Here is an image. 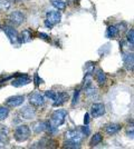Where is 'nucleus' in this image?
Segmentation results:
<instances>
[{"mask_svg": "<svg viewBox=\"0 0 134 149\" xmlns=\"http://www.w3.org/2000/svg\"><path fill=\"white\" fill-rule=\"evenodd\" d=\"M45 96L53 101V106H54V107L62 106L66 100L68 99V93H55V91H53V90L46 91V93H45Z\"/></svg>", "mask_w": 134, "mask_h": 149, "instance_id": "1", "label": "nucleus"}, {"mask_svg": "<svg viewBox=\"0 0 134 149\" xmlns=\"http://www.w3.org/2000/svg\"><path fill=\"white\" fill-rule=\"evenodd\" d=\"M30 137V129L27 125H19L15 129V139L19 143H24Z\"/></svg>", "mask_w": 134, "mask_h": 149, "instance_id": "2", "label": "nucleus"}, {"mask_svg": "<svg viewBox=\"0 0 134 149\" xmlns=\"http://www.w3.org/2000/svg\"><path fill=\"white\" fill-rule=\"evenodd\" d=\"M66 116H67V111L63 110V109H58L56 111H54L51 117V125L55 126V127L62 126L65 123Z\"/></svg>", "mask_w": 134, "mask_h": 149, "instance_id": "3", "label": "nucleus"}, {"mask_svg": "<svg viewBox=\"0 0 134 149\" xmlns=\"http://www.w3.org/2000/svg\"><path fill=\"white\" fill-rule=\"evenodd\" d=\"M60 19H62V15L58 10L55 11H48L46 15V21H45V25L46 27H49L51 28L53 26L57 25L60 22Z\"/></svg>", "mask_w": 134, "mask_h": 149, "instance_id": "4", "label": "nucleus"}, {"mask_svg": "<svg viewBox=\"0 0 134 149\" xmlns=\"http://www.w3.org/2000/svg\"><path fill=\"white\" fill-rule=\"evenodd\" d=\"M84 138L83 132L78 130H68L65 134V140L66 141H72V143H81Z\"/></svg>", "mask_w": 134, "mask_h": 149, "instance_id": "5", "label": "nucleus"}, {"mask_svg": "<svg viewBox=\"0 0 134 149\" xmlns=\"http://www.w3.org/2000/svg\"><path fill=\"white\" fill-rule=\"evenodd\" d=\"M2 30L6 33V36L8 37L9 41L13 45L17 44V42L19 41V35H18L17 30H16L13 27H11V26H5Z\"/></svg>", "mask_w": 134, "mask_h": 149, "instance_id": "6", "label": "nucleus"}, {"mask_svg": "<svg viewBox=\"0 0 134 149\" xmlns=\"http://www.w3.org/2000/svg\"><path fill=\"white\" fill-rule=\"evenodd\" d=\"M18 113H19L20 118L26 119V120H30L36 117V110L32 106H26L24 108H21Z\"/></svg>", "mask_w": 134, "mask_h": 149, "instance_id": "7", "label": "nucleus"}, {"mask_svg": "<svg viewBox=\"0 0 134 149\" xmlns=\"http://www.w3.org/2000/svg\"><path fill=\"white\" fill-rule=\"evenodd\" d=\"M45 96L39 93H34L29 96V102L34 107H41L45 104Z\"/></svg>", "mask_w": 134, "mask_h": 149, "instance_id": "8", "label": "nucleus"}, {"mask_svg": "<svg viewBox=\"0 0 134 149\" xmlns=\"http://www.w3.org/2000/svg\"><path fill=\"white\" fill-rule=\"evenodd\" d=\"M105 113V106L103 104H93L91 107V115L94 117V118H98Z\"/></svg>", "mask_w": 134, "mask_h": 149, "instance_id": "9", "label": "nucleus"}, {"mask_svg": "<svg viewBox=\"0 0 134 149\" xmlns=\"http://www.w3.org/2000/svg\"><path fill=\"white\" fill-rule=\"evenodd\" d=\"M9 20L13 26H20L25 21V16L20 11H13L9 16Z\"/></svg>", "mask_w": 134, "mask_h": 149, "instance_id": "10", "label": "nucleus"}, {"mask_svg": "<svg viewBox=\"0 0 134 149\" xmlns=\"http://www.w3.org/2000/svg\"><path fill=\"white\" fill-rule=\"evenodd\" d=\"M24 101H25L24 96H13L6 100V105L8 107H18V106L22 105Z\"/></svg>", "mask_w": 134, "mask_h": 149, "instance_id": "11", "label": "nucleus"}, {"mask_svg": "<svg viewBox=\"0 0 134 149\" xmlns=\"http://www.w3.org/2000/svg\"><path fill=\"white\" fill-rule=\"evenodd\" d=\"M48 126H49V123H47V121H40L39 120V121H36V123L32 124V130H34L35 134H41V132L47 130Z\"/></svg>", "mask_w": 134, "mask_h": 149, "instance_id": "12", "label": "nucleus"}, {"mask_svg": "<svg viewBox=\"0 0 134 149\" xmlns=\"http://www.w3.org/2000/svg\"><path fill=\"white\" fill-rule=\"evenodd\" d=\"M29 82H32V79L28 77V76H19L18 78H16V79H13V82H11V85H13V87H22V86H26V85H28Z\"/></svg>", "mask_w": 134, "mask_h": 149, "instance_id": "13", "label": "nucleus"}, {"mask_svg": "<svg viewBox=\"0 0 134 149\" xmlns=\"http://www.w3.org/2000/svg\"><path fill=\"white\" fill-rule=\"evenodd\" d=\"M124 63H125V67L128 70H133V65H134V58L133 54H126L124 56Z\"/></svg>", "mask_w": 134, "mask_h": 149, "instance_id": "14", "label": "nucleus"}, {"mask_svg": "<svg viewBox=\"0 0 134 149\" xmlns=\"http://www.w3.org/2000/svg\"><path fill=\"white\" fill-rule=\"evenodd\" d=\"M95 77H96V81H97V84L100 86H103L106 82V74H105V72L103 71L102 69H97Z\"/></svg>", "mask_w": 134, "mask_h": 149, "instance_id": "15", "label": "nucleus"}, {"mask_svg": "<svg viewBox=\"0 0 134 149\" xmlns=\"http://www.w3.org/2000/svg\"><path fill=\"white\" fill-rule=\"evenodd\" d=\"M121 130V126L119 124H109L105 127V131L109 134V135H114L116 132Z\"/></svg>", "mask_w": 134, "mask_h": 149, "instance_id": "16", "label": "nucleus"}, {"mask_svg": "<svg viewBox=\"0 0 134 149\" xmlns=\"http://www.w3.org/2000/svg\"><path fill=\"white\" fill-rule=\"evenodd\" d=\"M119 35V29L115 26H109L106 30V37L107 38H115Z\"/></svg>", "mask_w": 134, "mask_h": 149, "instance_id": "17", "label": "nucleus"}, {"mask_svg": "<svg viewBox=\"0 0 134 149\" xmlns=\"http://www.w3.org/2000/svg\"><path fill=\"white\" fill-rule=\"evenodd\" d=\"M30 39H32V32L26 29L21 32V36L19 37V41L20 42H28V41H30Z\"/></svg>", "mask_w": 134, "mask_h": 149, "instance_id": "18", "label": "nucleus"}, {"mask_svg": "<svg viewBox=\"0 0 134 149\" xmlns=\"http://www.w3.org/2000/svg\"><path fill=\"white\" fill-rule=\"evenodd\" d=\"M51 5L53 7H55L58 11L65 10V8H66V2H64L63 0H51Z\"/></svg>", "mask_w": 134, "mask_h": 149, "instance_id": "19", "label": "nucleus"}, {"mask_svg": "<svg viewBox=\"0 0 134 149\" xmlns=\"http://www.w3.org/2000/svg\"><path fill=\"white\" fill-rule=\"evenodd\" d=\"M103 140V136L101 134H95L94 136L92 137V139H91V146H97L98 143H101Z\"/></svg>", "mask_w": 134, "mask_h": 149, "instance_id": "20", "label": "nucleus"}, {"mask_svg": "<svg viewBox=\"0 0 134 149\" xmlns=\"http://www.w3.org/2000/svg\"><path fill=\"white\" fill-rule=\"evenodd\" d=\"M11 6L10 0H0V13H5L7 11Z\"/></svg>", "mask_w": 134, "mask_h": 149, "instance_id": "21", "label": "nucleus"}, {"mask_svg": "<svg viewBox=\"0 0 134 149\" xmlns=\"http://www.w3.org/2000/svg\"><path fill=\"white\" fill-rule=\"evenodd\" d=\"M9 115V109L8 107H0V121L5 120Z\"/></svg>", "mask_w": 134, "mask_h": 149, "instance_id": "22", "label": "nucleus"}, {"mask_svg": "<svg viewBox=\"0 0 134 149\" xmlns=\"http://www.w3.org/2000/svg\"><path fill=\"white\" fill-rule=\"evenodd\" d=\"M126 38H128V44L131 45V46H133V45H134V30H133V29H130V30L128 31Z\"/></svg>", "mask_w": 134, "mask_h": 149, "instance_id": "23", "label": "nucleus"}, {"mask_svg": "<svg viewBox=\"0 0 134 149\" xmlns=\"http://www.w3.org/2000/svg\"><path fill=\"white\" fill-rule=\"evenodd\" d=\"M64 147H65V148H74V149L79 148V147H81V143H72V141H66V140H65Z\"/></svg>", "mask_w": 134, "mask_h": 149, "instance_id": "24", "label": "nucleus"}, {"mask_svg": "<svg viewBox=\"0 0 134 149\" xmlns=\"http://www.w3.org/2000/svg\"><path fill=\"white\" fill-rule=\"evenodd\" d=\"M6 146V135L0 132V148H5Z\"/></svg>", "mask_w": 134, "mask_h": 149, "instance_id": "25", "label": "nucleus"}, {"mask_svg": "<svg viewBox=\"0 0 134 149\" xmlns=\"http://www.w3.org/2000/svg\"><path fill=\"white\" fill-rule=\"evenodd\" d=\"M78 97H79V90H75L74 98H73V101H72V105L73 106L75 105V104H77V101H78Z\"/></svg>", "mask_w": 134, "mask_h": 149, "instance_id": "26", "label": "nucleus"}, {"mask_svg": "<svg viewBox=\"0 0 134 149\" xmlns=\"http://www.w3.org/2000/svg\"><path fill=\"white\" fill-rule=\"evenodd\" d=\"M89 134H91V129L88 128V126H87V125H85V126L83 127V135L88 136Z\"/></svg>", "mask_w": 134, "mask_h": 149, "instance_id": "27", "label": "nucleus"}, {"mask_svg": "<svg viewBox=\"0 0 134 149\" xmlns=\"http://www.w3.org/2000/svg\"><path fill=\"white\" fill-rule=\"evenodd\" d=\"M84 121H85V125H88L89 123V113H85V117H84Z\"/></svg>", "mask_w": 134, "mask_h": 149, "instance_id": "28", "label": "nucleus"}, {"mask_svg": "<svg viewBox=\"0 0 134 149\" xmlns=\"http://www.w3.org/2000/svg\"><path fill=\"white\" fill-rule=\"evenodd\" d=\"M35 81H36V86H38V85H39V79H38V74H35Z\"/></svg>", "mask_w": 134, "mask_h": 149, "instance_id": "29", "label": "nucleus"}, {"mask_svg": "<svg viewBox=\"0 0 134 149\" xmlns=\"http://www.w3.org/2000/svg\"><path fill=\"white\" fill-rule=\"evenodd\" d=\"M69 1H70V2H73V1H74V0H69Z\"/></svg>", "mask_w": 134, "mask_h": 149, "instance_id": "30", "label": "nucleus"}]
</instances>
